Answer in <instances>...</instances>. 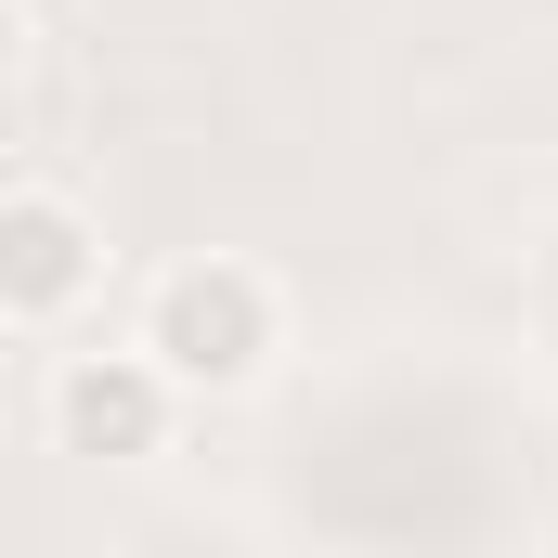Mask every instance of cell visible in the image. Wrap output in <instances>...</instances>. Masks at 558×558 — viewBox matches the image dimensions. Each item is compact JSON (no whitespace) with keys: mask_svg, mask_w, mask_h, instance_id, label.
Wrapping results in <instances>:
<instances>
[{"mask_svg":"<svg viewBox=\"0 0 558 558\" xmlns=\"http://www.w3.org/2000/svg\"><path fill=\"white\" fill-rule=\"evenodd\" d=\"M274 286L247 274V260H169L156 299H143V351L182 377V390H247L260 364H274Z\"/></svg>","mask_w":558,"mask_h":558,"instance_id":"cell-1","label":"cell"},{"mask_svg":"<svg viewBox=\"0 0 558 558\" xmlns=\"http://www.w3.org/2000/svg\"><path fill=\"white\" fill-rule=\"evenodd\" d=\"M169 364L156 351H78L65 377H52V441L65 454H92V468H131V454H156L169 441Z\"/></svg>","mask_w":558,"mask_h":558,"instance_id":"cell-2","label":"cell"},{"mask_svg":"<svg viewBox=\"0 0 558 558\" xmlns=\"http://www.w3.org/2000/svg\"><path fill=\"white\" fill-rule=\"evenodd\" d=\"M92 274H105V234H92L52 182H13V195H0V312H13V325H65V312L92 299Z\"/></svg>","mask_w":558,"mask_h":558,"instance_id":"cell-3","label":"cell"}]
</instances>
